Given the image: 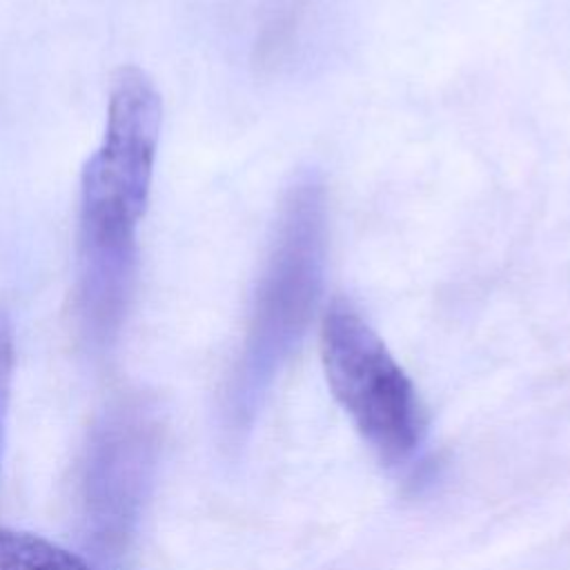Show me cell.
<instances>
[{
    "mask_svg": "<svg viewBox=\"0 0 570 570\" xmlns=\"http://www.w3.org/2000/svg\"><path fill=\"white\" fill-rule=\"evenodd\" d=\"M163 102L151 78L125 67L114 78L100 147L80 178L78 247L136 252L160 138Z\"/></svg>",
    "mask_w": 570,
    "mask_h": 570,
    "instance_id": "2",
    "label": "cell"
},
{
    "mask_svg": "<svg viewBox=\"0 0 570 570\" xmlns=\"http://www.w3.org/2000/svg\"><path fill=\"white\" fill-rule=\"evenodd\" d=\"M327 261V198L316 171L287 189L254 292L249 325L229 392L234 423L247 425L316 309Z\"/></svg>",
    "mask_w": 570,
    "mask_h": 570,
    "instance_id": "1",
    "label": "cell"
},
{
    "mask_svg": "<svg viewBox=\"0 0 570 570\" xmlns=\"http://www.w3.org/2000/svg\"><path fill=\"white\" fill-rule=\"evenodd\" d=\"M140 416H111L94 443L87 468V519L98 537L118 541L136 519L147 483L149 434Z\"/></svg>",
    "mask_w": 570,
    "mask_h": 570,
    "instance_id": "4",
    "label": "cell"
},
{
    "mask_svg": "<svg viewBox=\"0 0 570 570\" xmlns=\"http://www.w3.org/2000/svg\"><path fill=\"white\" fill-rule=\"evenodd\" d=\"M13 363H16V343H13V323L4 309H0V459H2V441H4V423L7 407L11 396L13 381Z\"/></svg>",
    "mask_w": 570,
    "mask_h": 570,
    "instance_id": "6",
    "label": "cell"
},
{
    "mask_svg": "<svg viewBox=\"0 0 570 570\" xmlns=\"http://www.w3.org/2000/svg\"><path fill=\"white\" fill-rule=\"evenodd\" d=\"M0 570H96L80 554L27 530L0 528Z\"/></svg>",
    "mask_w": 570,
    "mask_h": 570,
    "instance_id": "5",
    "label": "cell"
},
{
    "mask_svg": "<svg viewBox=\"0 0 570 570\" xmlns=\"http://www.w3.org/2000/svg\"><path fill=\"white\" fill-rule=\"evenodd\" d=\"M321 361L334 399L379 456L390 463L410 461L425 432L416 387L345 298H334L323 314Z\"/></svg>",
    "mask_w": 570,
    "mask_h": 570,
    "instance_id": "3",
    "label": "cell"
}]
</instances>
